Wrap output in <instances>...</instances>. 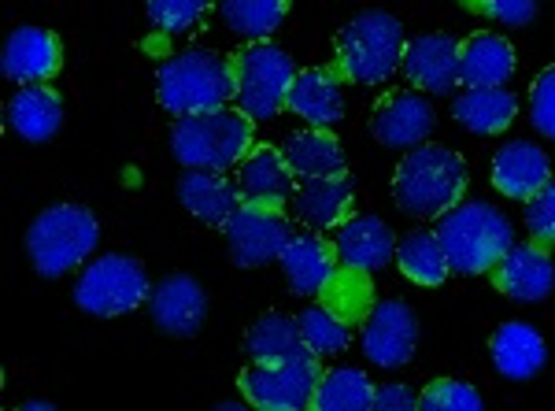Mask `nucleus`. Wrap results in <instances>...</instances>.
I'll return each instance as SVG.
<instances>
[{
    "mask_svg": "<svg viewBox=\"0 0 555 411\" xmlns=\"http://www.w3.org/2000/svg\"><path fill=\"white\" fill-rule=\"evenodd\" d=\"M149 316L159 334L167 337H193L201 334L208 319V293L190 274H167L156 290L149 293Z\"/></svg>",
    "mask_w": 555,
    "mask_h": 411,
    "instance_id": "ddd939ff",
    "label": "nucleus"
},
{
    "mask_svg": "<svg viewBox=\"0 0 555 411\" xmlns=\"http://www.w3.org/2000/svg\"><path fill=\"white\" fill-rule=\"evenodd\" d=\"M256 119L241 108H215L196 115H178L171 127V152L182 167L196 171H230L256 145Z\"/></svg>",
    "mask_w": 555,
    "mask_h": 411,
    "instance_id": "f03ea898",
    "label": "nucleus"
},
{
    "mask_svg": "<svg viewBox=\"0 0 555 411\" xmlns=\"http://www.w3.org/2000/svg\"><path fill=\"white\" fill-rule=\"evenodd\" d=\"M552 182V164L530 141H512L492 159V185L512 201H530L541 185Z\"/></svg>",
    "mask_w": 555,
    "mask_h": 411,
    "instance_id": "b1692460",
    "label": "nucleus"
},
{
    "mask_svg": "<svg viewBox=\"0 0 555 411\" xmlns=\"http://www.w3.org/2000/svg\"><path fill=\"white\" fill-rule=\"evenodd\" d=\"M530 119L544 138H555V64L533 78L530 89Z\"/></svg>",
    "mask_w": 555,
    "mask_h": 411,
    "instance_id": "58836bf2",
    "label": "nucleus"
},
{
    "mask_svg": "<svg viewBox=\"0 0 555 411\" xmlns=\"http://www.w3.org/2000/svg\"><path fill=\"white\" fill-rule=\"evenodd\" d=\"M234 70L230 60L208 49H190L171 56L156 75V101L175 115H196L227 108L234 101Z\"/></svg>",
    "mask_w": 555,
    "mask_h": 411,
    "instance_id": "7ed1b4c3",
    "label": "nucleus"
},
{
    "mask_svg": "<svg viewBox=\"0 0 555 411\" xmlns=\"http://www.w3.org/2000/svg\"><path fill=\"white\" fill-rule=\"evenodd\" d=\"M319 304L334 311L341 323L348 326H363V319L371 316L374 300V285H371V271L352 264H337V271L330 274V282L319 290Z\"/></svg>",
    "mask_w": 555,
    "mask_h": 411,
    "instance_id": "bb28decb",
    "label": "nucleus"
},
{
    "mask_svg": "<svg viewBox=\"0 0 555 411\" xmlns=\"http://www.w3.org/2000/svg\"><path fill=\"white\" fill-rule=\"evenodd\" d=\"M334 248L341 264L363 267V271H382V267L397 260V234L378 216H356L337 227Z\"/></svg>",
    "mask_w": 555,
    "mask_h": 411,
    "instance_id": "412c9836",
    "label": "nucleus"
},
{
    "mask_svg": "<svg viewBox=\"0 0 555 411\" xmlns=\"http://www.w3.org/2000/svg\"><path fill=\"white\" fill-rule=\"evenodd\" d=\"M404 26L397 15L382 12V8H366L356 20H348L337 34V67L345 70L348 82L378 86L404 60Z\"/></svg>",
    "mask_w": 555,
    "mask_h": 411,
    "instance_id": "20e7f679",
    "label": "nucleus"
},
{
    "mask_svg": "<svg viewBox=\"0 0 555 411\" xmlns=\"http://www.w3.org/2000/svg\"><path fill=\"white\" fill-rule=\"evenodd\" d=\"M304 342H300V326L297 319L289 316H259L245 334V352L253 363H282L289 360L293 352H300Z\"/></svg>",
    "mask_w": 555,
    "mask_h": 411,
    "instance_id": "2f4dec72",
    "label": "nucleus"
},
{
    "mask_svg": "<svg viewBox=\"0 0 555 411\" xmlns=\"http://www.w3.org/2000/svg\"><path fill=\"white\" fill-rule=\"evenodd\" d=\"M145 8H149V20L156 30L182 34V30H190L196 20H204L211 0H149Z\"/></svg>",
    "mask_w": 555,
    "mask_h": 411,
    "instance_id": "c9c22d12",
    "label": "nucleus"
},
{
    "mask_svg": "<svg viewBox=\"0 0 555 411\" xmlns=\"http://www.w3.org/2000/svg\"><path fill=\"white\" fill-rule=\"evenodd\" d=\"M282 152H285V159H289V167H293V175H297V178H319V175L348 171L341 141H337L330 130H322V127L293 133V138L282 145Z\"/></svg>",
    "mask_w": 555,
    "mask_h": 411,
    "instance_id": "c85d7f7f",
    "label": "nucleus"
},
{
    "mask_svg": "<svg viewBox=\"0 0 555 411\" xmlns=\"http://www.w3.org/2000/svg\"><path fill=\"white\" fill-rule=\"evenodd\" d=\"M341 82L345 70L341 67H308L297 70L289 86V101L285 108L293 115H300L308 127H334L337 119L345 115V97H341Z\"/></svg>",
    "mask_w": 555,
    "mask_h": 411,
    "instance_id": "a211bd4d",
    "label": "nucleus"
},
{
    "mask_svg": "<svg viewBox=\"0 0 555 411\" xmlns=\"http://www.w3.org/2000/svg\"><path fill=\"white\" fill-rule=\"evenodd\" d=\"M8 130L20 133L23 141H49L64 127V101L49 82L41 86H20L8 97L4 108Z\"/></svg>",
    "mask_w": 555,
    "mask_h": 411,
    "instance_id": "aec40b11",
    "label": "nucleus"
},
{
    "mask_svg": "<svg viewBox=\"0 0 555 411\" xmlns=\"http://www.w3.org/2000/svg\"><path fill=\"white\" fill-rule=\"evenodd\" d=\"M293 178L297 175H293L289 159L274 145H253L237 164V185L245 201H267L285 208V201L293 196Z\"/></svg>",
    "mask_w": 555,
    "mask_h": 411,
    "instance_id": "4be33fe9",
    "label": "nucleus"
},
{
    "mask_svg": "<svg viewBox=\"0 0 555 411\" xmlns=\"http://www.w3.org/2000/svg\"><path fill=\"white\" fill-rule=\"evenodd\" d=\"M152 285L141 260L122 253L101 256L82 271V279L75 282V304L89 316H127L138 308L141 300H149Z\"/></svg>",
    "mask_w": 555,
    "mask_h": 411,
    "instance_id": "1a4fd4ad",
    "label": "nucleus"
},
{
    "mask_svg": "<svg viewBox=\"0 0 555 411\" xmlns=\"http://www.w3.org/2000/svg\"><path fill=\"white\" fill-rule=\"evenodd\" d=\"M467 182L470 175L460 152L441 145H418L400 159L397 178H392V196L408 216L441 219L463 201Z\"/></svg>",
    "mask_w": 555,
    "mask_h": 411,
    "instance_id": "f257e3e1",
    "label": "nucleus"
},
{
    "mask_svg": "<svg viewBox=\"0 0 555 411\" xmlns=\"http://www.w3.org/2000/svg\"><path fill=\"white\" fill-rule=\"evenodd\" d=\"M23 408H34V411H41V408H44V411H49V408H52V400H26Z\"/></svg>",
    "mask_w": 555,
    "mask_h": 411,
    "instance_id": "a19ab883",
    "label": "nucleus"
},
{
    "mask_svg": "<svg viewBox=\"0 0 555 411\" xmlns=\"http://www.w3.org/2000/svg\"><path fill=\"white\" fill-rule=\"evenodd\" d=\"M352 201H356V182L348 171L337 175H319V178H300V185L293 190V208L304 227L319 230H337L341 222L352 219Z\"/></svg>",
    "mask_w": 555,
    "mask_h": 411,
    "instance_id": "f3484780",
    "label": "nucleus"
},
{
    "mask_svg": "<svg viewBox=\"0 0 555 411\" xmlns=\"http://www.w3.org/2000/svg\"><path fill=\"white\" fill-rule=\"evenodd\" d=\"M282 274L289 282V290L297 297H319V290L330 282V274L337 271V248L334 241L319 234H297L289 241V248L282 253Z\"/></svg>",
    "mask_w": 555,
    "mask_h": 411,
    "instance_id": "5701e85b",
    "label": "nucleus"
},
{
    "mask_svg": "<svg viewBox=\"0 0 555 411\" xmlns=\"http://www.w3.org/2000/svg\"><path fill=\"white\" fill-rule=\"evenodd\" d=\"M418 408V393H411L404 382H389V386L374 389V411H411Z\"/></svg>",
    "mask_w": 555,
    "mask_h": 411,
    "instance_id": "ea45409f",
    "label": "nucleus"
},
{
    "mask_svg": "<svg viewBox=\"0 0 555 411\" xmlns=\"http://www.w3.org/2000/svg\"><path fill=\"white\" fill-rule=\"evenodd\" d=\"M322 382L319 352L308 345L293 352L282 363H248L241 371L237 386L245 393V404L259 411H304L315 400V389Z\"/></svg>",
    "mask_w": 555,
    "mask_h": 411,
    "instance_id": "6e6552de",
    "label": "nucleus"
},
{
    "mask_svg": "<svg viewBox=\"0 0 555 411\" xmlns=\"http://www.w3.org/2000/svg\"><path fill=\"white\" fill-rule=\"evenodd\" d=\"M219 15L241 38L267 41L289 15V0H219Z\"/></svg>",
    "mask_w": 555,
    "mask_h": 411,
    "instance_id": "473e14b6",
    "label": "nucleus"
},
{
    "mask_svg": "<svg viewBox=\"0 0 555 411\" xmlns=\"http://www.w3.org/2000/svg\"><path fill=\"white\" fill-rule=\"evenodd\" d=\"M515 75V49L500 34H470L460 41V78L463 86H504Z\"/></svg>",
    "mask_w": 555,
    "mask_h": 411,
    "instance_id": "a878e982",
    "label": "nucleus"
},
{
    "mask_svg": "<svg viewBox=\"0 0 555 411\" xmlns=\"http://www.w3.org/2000/svg\"><path fill=\"white\" fill-rule=\"evenodd\" d=\"M234 70V108H241L248 119L256 123H271L278 112H285L289 101V86L297 78L289 52L278 49L271 41H256L248 49H241L230 60Z\"/></svg>",
    "mask_w": 555,
    "mask_h": 411,
    "instance_id": "0eeeda50",
    "label": "nucleus"
},
{
    "mask_svg": "<svg viewBox=\"0 0 555 411\" xmlns=\"http://www.w3.org/2000/svg\"><path fill=\"white\" fill-rule=\"evenodd\" d=\"M178 201L182 208L196 216L208 227H227V219L241 208V185L222 178V171H196L185 167V175L178 178Z\"/></svg>",
    "mask_w": 555,
    "mask_h": 411,
    "instance_id": "6ab92c4d",
    "label": "nucleus"
},
{
    "mask_svg": "<svg viewBox=\"0 0 555 411\" xmlns=\"http://www.w3.org/2000/svg\"><path fill=\"white\" fill-rule=\"evenodd\" d=\"M404 67L408 82L423 93L444 97L455 86H463L460 78V41L452 34H423V38L404 44Z\"/></svg>",
    "mask_w": 555,
    "mask_h": 411,
    "instance_id": "2eb2a0df",
    "label": "nucleus"
},
{
    "mask_svg": "<svg viewBox=\"0 0 555 411\" xmlns=\"http://www.w3.org/2000/svg\"><path fill=\"white\" fill-rule=\"evenodd\" d=\"M297 326H300V342L319 356H337L348 348V323L334 316L330 308L322 304H308V308L297 316Z\"/></svg>",
    "mask_w": 555,
    "mask_h": 411,
    "instance_id": "72a5a7b5",
    "label": "nucleus"
},
{
    "mask_svg": "<svg viewBox=\"0 0 555 411\" xmlns=\"http://www.w3.org/2000/svg\"><path fill=\"white\" fill-rule=\"evenodd\" d=\"M489 279L504 297L518 304H537L555 290V264L548 248L526 241V245H512L500 256L496 267L489 271Z\"/></svg>",
    "mask_w": 555,
    "mask_h": 411,
    "instance_id": "4468645a",
    "label": "nucleus"
},
{
    "mask_svg": "<svg viewBox=\"0 0 555 411\" xmlns=\"http://www.w3.org/2000/svg\"><path fill=\"white\" fill-rule=\"evenodd\" d=\"M418 345V319L404 300H378L363 319V352L378 368H404Z\"/></svg>",
    "mask_w": 555,
    "mask_h": 411,
    "instance_id": "9b49d317",
    "label": "nucleus"
},
{
    "mask_svg": "<svg viewBox=\"0 0 555 411\" xmlns=\"http://www.w3.org/2000/svg\"><path fill=\"white\" fill-rule=\"evenodd\" d=\"M64 67V44L52 30L41 26H15L0 49V70L15 86L52 82Z\"/></svg>",
    "mask_w": 555,
    "mask_h": 411,
    "instance_id": "f8f14e48",
    "label": "nucleus"
},
{
    "mask_svg": "<svg viewBox=\"0 0 555 411\" xmlns=\"http://www.w3.org/2000/svg\"><path fill=\"white\" fill-rule=\"evenodd\" d=\"M374 382L356 368H330L322 371L311 408L315 411H374Z\"/></svg>",
    "mask_w": 555,
    "mask_h": 411,
    "instance_id": "7c9ffc66",
    "label": "nucleus"
},
{
    "mask_svg": "<svg viewBox=\"0 0 555 411\" xmlns=\"http://www.w3.org/2000/svg\"><path fill=\"white\" fill-rule=\"evenodd\" d=\"M397 267L418 285H441L452 274L449 253L434 230H411L397 241Z\"/></svg>",
    "mask_w": 555,
    "mask_h": 411,
    "instance_id": "c756f323",
    "label": "nucleus"
},
{
    "mask_svg": "<svg viewBox=\"0 0 555 411\" xmlns=\"http://www.w3.org/2000/svg\"><path fill=\"white\" fill-rule=\"evenodd\" d=\"M460 4L481 20L504 26H526L537 15V0H460Z\"/></svg>",
    "mask_w": 555,
    "mask_h": 411,
    "instance_id": "4c0bfd02",
    "label": "nucleus"
},
{
    "mask_svg": "<svg viewBox=\"0 0 555 411\" xmlns=\"http://www.w3.org/2000/svg\"><path fill=\"white\" fill-rule=\"evenodd\" d=\"M526 234L541 248L555 245V178L526 201Z\"/></svg>",
    "mask_w": 555,
    "mask_h": 411,
    "instance_id": "e433bc0d",
    "label": "nucleus"
},
{
    "mask_svg": "<svg viewBox=\"0 0 555 411\" xmlns=\"http://www.w3.org/2000/svg\"><path fill=\"white\" fill-rule=\"evenodd\" d=\"M481 404H486L481 393L460 378H434L418 393V408H426V411H467V408L478 411Z\"/></svg>",
    "mask_w": 555,
    "mask_h": 411,
    "instance_id": "f704fd0d",
    "label": "nucleus"
},
{
    "mask_svg": "<svg viewBox=\"0 0 555 411\" xmlns=\"http://www.w3.org/2000/svg\"><path fill=\"white\" fill-rule=\"evenodd\" d=\"M101 241L93 211L82 204H52L26 227V256L41 279H60L78 267Z\"/></svg>",
    "mask_w": 555,
    "mask_h": 411,
    "instance_id": "423d86ee",
    "label": "nucleus"
},
{
    "mask_svg": "<svg viewBox=\"0 0 555 411\" xmlns=\"http://www.w3.org/2000/svg\"><path fill=\"white\" fill-rule=\"evenodd\" d=\"M452 115L470 133H500L512 127L518 115V101L500 86H467V93L455 97Z\"/></svg>",
    "mask_w": 555,
    "mask_h": 411,
    "instance_id": "cd10ccee",
    "label": "nucleus"
},
{
    "mask_svg": "<svg viewBox=\"0 0 555 411\" xmlns=\"http://www.w3.org/2000/svg\"><path fill=\"white\" fill-rule=\"evenodd\" d=\"M437 237H441L455 274H489L500 256L515 245L512 222L486 201L455 204L449 216H441Z\"/></svg>",
    "mask_w": 555,
    "mask_h": 411,
    "instance_id": "39448f33",
    "label": "nucleus"
},
{
    "mask_svg": "<svg viewBox=\"0 0 555 411\" xmlns=\"http://www.w3.org/2000/svg\"><path fill=\"white\" fill-rule=\"evenodd\" d=\"M371 133L389 149H418L434 133V104L423 93H385L371 115Z\"/></svg>",
    "mask_w": 555,
    "mask_h": 411,
    "instance_id": "dca6fc26",
    "label": "nucleus"
},
{
    "mask_svg": "<svg viewBox=\"0 0 555 411\" xmlns=\"http://www.w3.org/2000/svg\"><path fill=\"white\" fill-rule=\"evenodd\" d=\"M222 234H227V248L234 267H245L248 271V267L282 260V253L297 237V230H293L289 216L282 211V204L241 201V208L227 219Z\"/></svg>",
    "mask_w": 555,
    "mask_h": 411,
    "instance_id": "9d476101",
    "label": "nucleus"
},
{
    "mask_svg": "<svg viewBox=\"0 0 555 411\" xmlns=\"http://www.w3.org/2000/svg\"><path fill=\"white\" fill-rule=\"evenodd\" d=\"M489 360L504 378L526 382L548 363V345L530 323H504L489 342Z\"/></svg>",
    "mask_w": 555,
    "mask_h": 411,
    "instance_id": "393cba45",
    "label": "nucleus"
}]
</instances>
